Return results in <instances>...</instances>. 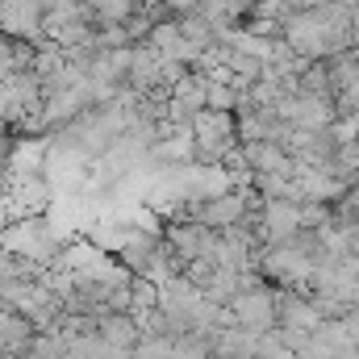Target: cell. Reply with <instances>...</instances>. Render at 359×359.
Segmentation results:
<instances>
[{
	"label": "cell",
	"mask_w": 359,
	"mask_h": 359,
	"mask_svg": "<svg viewBox=\"0 0 359 359\" xmlns=\"http://www.w3.org/2000/svg\"><path fill=\"white\" fill-rule=\"evenodd\" d=\"M188 126H192V142H196V163H226V155L234 147H243L238 117L226 109H201Z\"/></svg>",
	"instance_id": "2"
},
{
	"label": "cell",
	"mask_w": 359,
	"mask_h": 359,
	"mask_svg": "<svg viewBox=\"0 0 359 359\" xmlns=\"http://www.w3.org/2000/svg\"><path fill=\"white\" fill-rule=\"evenodd\" d=\"M0 247L25 255L34 264H59V255H63V243H59L55 222L50 217H38V213L21 217L17 226H4L0 230Z\"/></svg>",
	"instance_id": "1"
},
{
	"label": "cell",
	"mask_w": 359,
	"mask_h": 359,
	"mask_svg": "<svg viewBox=\"0 0 359 359\" xmlns=\"http://www.w3.org/2000/svg\"><path fill=\"white\" fill-rule=\"evenodd\" d=\"M0 359H8V351H0Z\"/></svg>",
	"instance_id": "4"
},
{
	"label": "cell",
	"mask_w": 359,
	"mask_h": 359,
	"mask_svg": "<svg viewBox=\"0 0 359 359\" xmlns=\"http://www.w3.org/2000/svg\"><path fill=\"white\" fill-rule=\"evenodd\" d=\"M230 309H234L238 326H247V330H255V334L280 326V318H276V284H251V288H243V292L230 301Z\"/></svg>",
	"instance_id": "3"
}]
</instances>
